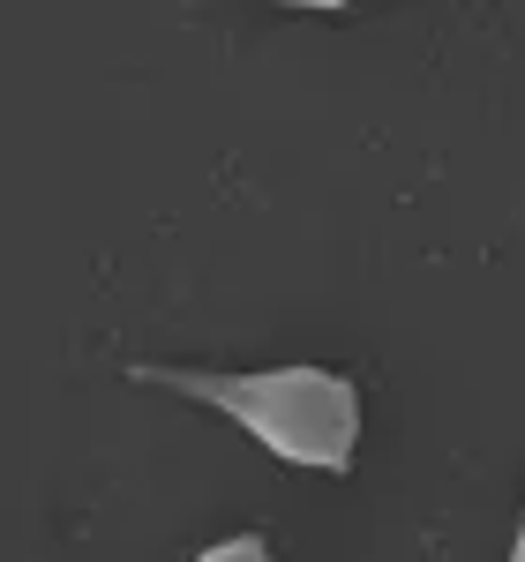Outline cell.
I'll return each instance as SVG.
<instances>
[{
	"instance_id": "6da1fadb",
	"label": "cell",
	"mask_w": 525,
	"mask_h": 562,
	"mask_svg": "<svg viewBox=\"0 0 525 562\" xmlns=\"http://www.w3.org/2000/svg\"><path fill=\"white\" fill-rule=\"evenodd\" d=\"M129 383L174 390L188 405H211L248 442H262L286 465H308V473H353V458H360V390L338 368H256V375H225V368L135 360Z\"/></svg>"
},
{
	"instance_id": "7a4b0ae2",
	"label": "cell",
	"mask_w": 525,
	"mask_h": 562,
	"mask_svg": "<svg viewBox=\"0 0 525 562\" xmlns=\"http://www.w3.org/2000/svg\"><path fill=\"white\" fill-rule=\"evenodd\" d=\"M196 562H278V548H270V532H233L219 548H203Z\"/></svg>"
},
{
	"instance_id": "3957f363",
	"label": "cell",
	"mask_w": 525,
	"mask_h": 562,
	"mask_svg": "<svg viewBox=\"0 0 525 562\" xmlns=\"http://www.w3.org/2000/svg\"><path fill=\"white\" fill-rule=\"evenodd\" d=\"M511 562H525V510H518V532H511Z\"/></svg>"
}]
</instances>
